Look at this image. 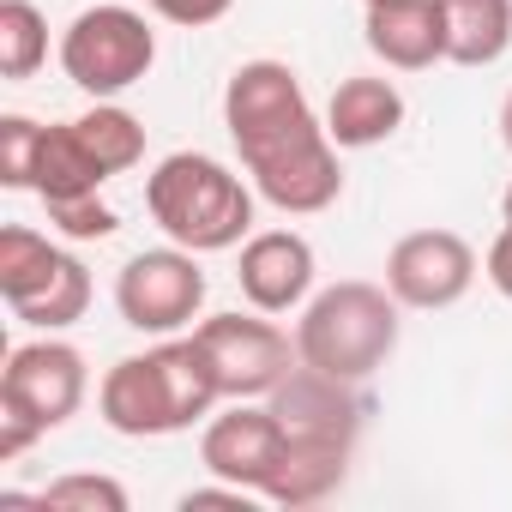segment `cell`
I'll return each instance as SVG.
<instances>
[{"label":"cell","instance_id":"24","mask_svg":"<svg viewBox=\"0 0 512 512\" xmlns=\"http://www.w3.org/2000/svg\"><path fill=\"white\" fill-rule=\"evenodd\" d=\"M49 223L67 235V241H109L115 229H121V217L97 199V193H85V199H61V205H49Z\"/></svg>","mask_w":512,"mask_h":512},{"label":"cell","instance_id":"13","mask_svg":"<svg viewBox=\"0 0 512 512\" xmlns=\"http://www.w3.org/2000/svg\"><path fill=\"white\" fill-rule=\"evenodd\" d=\"M308 91L296 79V67L284 61H241L223 85V127L229 139H253V133H266V127H284L296 115H308Z\"/></svg>","mask_w":512,"mask_h":512},{"label":"cell","instance_id":"25","mask_svg":"<svg viewBox=\"0 0 512 512\" xmlns=\"http://www.w3.org/2000/svg\"><path fill=\"white\" fill-rule=\"evenodd\" d=\"M145 7L163 19V25H181V31H205L217 19H229L235 0H145Z\"/></svg>","mask_w":512,"mask_h":512},{"label":"cell","instance_id":"27","mask_svg":"<svg viewBox=\"0 0 512 512\" xmlns=\"http://www.w3.org/2000/svg\"><path fill=\"white\" fill-rule=\"evenodd\" d=\"M500 145L512 151V91H506V103H500Z\"/></svg>","mask_w":512,"mask_h":512},{"label":"cell","instance_id":"4","mask_svg":"<svg viewBox=\"0 0 512 512\" xmlns=\"http://www.w3.org/2000/svg\"><path fill=\"white\" fill-rule=\"evenodd\" d=\"M241 169L266 205H278L284 217H314L332 211L344 193V169H338V145L326 133V115H296L284 127H266L253 139H235Z\"/></svg>","mask_w":512,"mask_h":512},{"label":"cell","instance_id":"19","mask_svg":"<svg viewBox=\"0 0 512 512\" xmlns=\"http://www.w3.org/2000/svg\"><path fill=\"white\" fill-rule=\"evenodd\" d=\"M79 133L91 139V151L103 157L109 175H127L133 163H145V121L127 115L121 103H91L79 115Z\"/></svg>","mask_w":512,"mask_h":512},{"label":"cell","instance_id":"2","mask_svg":"<svg viewBox=\"0 0 512 512\" xmlns=\"http://www.w3.org/2000/svg\"><path fill=\"white\" fill-rule=\"evenodd\" d=\"M145 211L175 247L223 253L253 235V181L205 151H169L145 175Z\"/></svg>","mask_w":512,"mask_h":512},{"label":"cell","instance_id":"17","mask_svg":"<svg viewBox=\"0 0 512 512\" xmlns=\"http://www.w3.org/2000/svg\"><path fill=\"white\" fill-rule=\"evenodd\" d=\"M512 49V0H446V61L494 67Z\"/></svg>","mask_w":512,"mask_h":512},{"label":"cell","instance_id":"3","mask_svg":"<svg viewBox=\"0 0 512 512\" xmlns=\"http://www.w3.org/2000/svg\"><path fill=\"white\" fill-rule=\"evenodd\" d=\"M398 296L386 284H362V278H344L320 296L302 302V320H296V356L302 368H320L332 380H350L362 386L368 374H380L398 350Z\"/></svg>","mask_w":512,"mask_h":512},{"label":"cell","instance_id":"8","mask_svg":"<svg viewBox=\"0 0 512 512\" xmlns=\"http://www.w3.org/2000/svg\"><path fill=\"white\" fill-rule=\"evenodd\" d=\"M193 338L205 344L223 398H272L290 374H296V338L284 326H272L260 308L253 314H211L193 326Z\"/></svg>","mask_w":512,"mask_h":512},{"label":"cell","instance_id":"22","mask_svg":"<svg viewBox=\"0 0 512 512\" xmlns=\"http://www.w3.org/2000/svg\"><path fill=\"white\" fill-rule=\"evenodd\" d=\"M37 512H127V488L115 476L73 470V476H55L37 494Z\"/></svg>","mask_w":512,"mask_h":512},{"label":"cell","instance_id":"16","mask_svg":"<svg viewBox=\"0 0 512 512\" xmlns=\"http://www.w3.org/2000/svg\"><path fill=\"white\" fill-rule=\"evenodd\" d=\"M350 452L344 440H308V434H284V464L266 488L272 506H320L326 494L344 488L350 476Z\"/></svg>","mask_w":512,"mask_h":512},{"label":"cell","instance_id":"28","mask_svg":"<svg viewBox=\"0 0 512 512\" xmlns=\"http://www.w3.org/2000/svg\"><path fill=\"white\" fill-rule=\"evenodd\" d=\"M500 217H506V223H512V187H506V199H500Z\"/></svg>","mask_w":512,"mask_h":512},{"label":"cell","instance_id":"20","mask_svg":"<svg viewBox=\"0 0 512 512\" xmlns=\"http://www.w3.org/2000/svg\"><path fill=\"white\" fill-rule=\"evenodd\" d=\"M49 61V19L31 0H0V73L31 79Z\"/></svg>","mask_w":512,"mask_h":512},{"label":"cell","instance_id":"5","mask_svg":"<svg viewBox=\"0 0 512 512\" xmlns=\"http://www.w3.org/2000/svg\"><path fill=\"white\" fill-rule=\"evenodd\" d=\"M61 73L91 97V103H115L121 91H133L151 67H157V31L145 13L103 0L85 7L67 31H61Z\"/></svg>","mask_w":512,"mask_h":512},{"label":"cell","instance_id":"12","mask_svg":"<svg viewBox=\"0 0 512 512\" xmlns=\"http://www.w3.org/2000/svg\"><path fill=\"white\" fill-rule=\"evenodd\" d=\"M362 37L392 73H428L446 61V0H368Z\"/></svg>","mask_w":512,"mask_h":512},{"label":"cell","instance_id":"21","mask_svg":"<svg viewBox=\"0 0 512 512\" xmlns=\"http://www.w3.org/2000/svg\"><path fill=\"white\" fill-rule=\"evenodd\" d=\"M85 308H91V272H85L79 253H67V266L55 272V284H49L31 308H19L13 320L31 326V332H67V326L85 320Z\"/></svg>","mask_w":512,"mask_h":512},{"label":"cell","instance_id":"6","mask_svg":"<svg viewBox=\"0 0 512 512\" xmlns=\"http://www.w3.org/2000/svg\"><path fill=\"white\" fill-rule=\"evenodd\" d=\"M85 392H91V374L67 338L43 332V338L7 350V368H0V416L31 422L37 434H55L79 416Z\"/></svg>","mask_w":512,"mask_h":512},{"label":"cell","instance_id":"11","mask_svg":"<svg viewBox=\"0 0 512 512\" xmlns=\"http://www.w3.org/2000/svg\"><path fill=\"white\" fill-rule=\"evenodd\" d=\"M314 247L308 235L296 229H260L241 241V266H235V284L247 296V308L260 314H296L308 296H314Z\"/></svg>","mask_w":512,"mask_h":512},{"label":"cell","instance_id":"7","mask_svg":"<svg viewBox=\"0 0 512 512\" xmlns=\"http://www.w3.org/2000/svg\"><path fill=\"white\" fill-rule=\"evenodd\" d=\"M205 308V272L193 247H145L115 278V314L145 338H175Z\"/></svg>","mask_w":512,"mask_h":512},{"label":"cell","instance_id":"29","mask_svg":"<svg viewBox=\"0 0 512 512\" xmlns=\"http://www.w3.org/2000/svg\"><path fill=\"white\" fill-rule=\"evenodd\" d=\"M362 7H368V0H362Z\"/></svg>","mask_w":512,"mask_h":512},{"label":"cell","instance_id":"26","mask_svg":"<svg viewBox=\"0 0 512 512\" xmlns=\"http://www.w3.org/2000/svg\"><path fill=\"white\" fill-rule=\"evenodd\" d=\"M482 272H488V284L512 302V223L488 241V253H482Z\"/></svg>","mask_w":512,"mask_h":512},{"label":"cell","instance_id":"1","mask_svg":"<svg viewBox=\"0 0 512 512\" xmlns=\"http://www.w3.org/2000/svg\"><path fill=\"white\" fill-rule=\"evenodd\" d=\"M217 404H223V386H217V368H211V356L193 332L187 338L175 332L145 356H121L97 380V410L127 440L181 434V428L205 422Z\"/></svg>","mask_w":512,"mask_h":512},{"label":"cell","instance_id":"9","mask_svg":"<svg viewBox=\"0 0 512 512\" xmlns=\"http://www.w3.org/2000/svg\"><path fill=\"white\" fill-rule=\"evenodd\" d=\"M476 272H482L476 247L458 229H410L386 253V290L398 296V308H416V314H440L464 302Z\"/></svg>","mask_w":512,"mask_h":512},{"label":"cell","instance_id":"18","mask_svg":"<svg viewBox=\"0 0 512 512\" xmlns=\"http://www.w3.org/2000/svg\"><path fill=\"white\" fill-rule=\"evenodd\" d=\"M67 266V247H55L49 235H37L31 223H7L0 229V296H7V308H31L55 272Z\"/></svg>","mask_w":512,"mask_h":512},{"label":"cell","instance_id":"10","mask_svg":"<svg viewBox=\"0 0 512 512\" xmlns=\"http://www.w3.org/2000/svg\"><path fill=\"white\" fill-rule=\"evenodd\" d=\"M199 464H205V476H223V482L253 488L266 500V488H272V476L284 464V422H278V410L253 404V398H229V410L211 416L205 434H199Z\"/></svg>","mask_w":512,"mask_h":512},{"label":"cell","instance_id":"23","mask_svg":"<svg viewBox=\"0 0 512 512\" xmlns=\"http://www.w3.org/2000/svg\"><path fill=\"white\" fill-rule=\"evenodd\" d=\"M37 145H43V121H31V115H0V181H7V187H31Z\"/></svg>","mask_w":512,"mask_h":512},{"label":"cell","instance_id":"14","mask_svg":"<svg viewBox=\"0 0 512 512\" xmlns=\"http://www.w3.org/2000/svg\"><path fill=\"white\" fill-rule=\"evenodd\" d=\"M404 127V91L380 73H350L326 103V133L338 151H374Z\"/></svg>","mask_w":512,"mask_h":512},{"label":"cell","instance_id":"15","mask_svg":"<svg viewBox=\"0 0 512 512\" xmlns=\"http://www.w3.org/2000/svg\"><path fill=\"white\" fill-rule=\"evenodd\" d=\"M103 181H115V175H109V169H103V157L91 151V139L79 133V121H55V127H43L37 175H31V193H37L43 205L103 193Z\"/></svg>","mask_w":512,"mask_h":512}]
</instances>
